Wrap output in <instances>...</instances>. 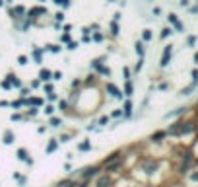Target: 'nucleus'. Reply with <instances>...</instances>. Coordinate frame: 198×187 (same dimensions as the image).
Returning a JSON list of instances; mask_svg holds the SVG:
<instances>
[{"mask_svg":"<svg viewBox=\"0 0 198 187\" xmlns=\"http://www.w3.org/2000/svg\"><path fill=\"white\" fill-rule=\"evenodd\" d=\"M99 171H101V166H90V168H86L82 171V181H90L91 177H97Z\"/></svg>","mask_w":198,"mask_h":187,"instance_id":"f257e3e1","label":"nucleus"},{"mask_svg":"<svg viewBox=\"0 0 198 187\" xmlns=\"http://www.w3.org/2000/svg\"><path fill=\"white\" fill-rule=\"evenodd\" d=\"M95 187H113V179L109 174H103L97 177V181H95Z\"/></svg>","mask_w":198,"mask_h":187,"instance_id":"f03ea898","label":"nucleus"},{"mask_svg":"<svg viewBox=\"0 0 198 187\" xmlns=\"http://www.w3.org/2000/svg\"><path fill=\"white\" fill-rule=\"evenodd\" d=\"M122 168V158L121 160H117V162H111V164H105V174H115V171H119Z\"/></svg>","mask_w":198,"mask_h":187,"instance_id":"7ed1b4c3","label":"nucleus"},{"mask_svg":"<svg viewBox=\"0 0 198 187\" xmlns=\"http://www.w3.org/2000/svg\"><path fill=\"white\" fill-rule=\"evenodd\" d=\"M157 166H159L157 162H153V160H148V162L144 164V170L148 171V174H152V171H156V170H157Z\"/></svg>","mask_w":198,"mask_h":187,"instance_id":"20e7f679","label":"nucleus"},{"mask_svg":"<svg viewBox=\"0 0 198 187\" xmlns=\"http://www.w3.org/2000/svg\"><path fill=\"white\" fill-rule=\"evenodd\" d=\"M121 154L122 152H111L105 160H103V164H111V162H117V160H121Z\"/></svg>","mask_w":198,"mask_h":187,"instance_id":"39448f33","label":"nucleus"},{"mask_svg":"<svg viewBox=\"0 0 198 187\" xmlns=\"http://www.w3.org/2000/svg\"><path fill=\"white\" fill-rule=\"evenodd\" d=\"M18 156H20V158H21V160H24V162H27V164H31V158L27 156V150H24V148H20V150H18Z\"/></svg>","mask_w":198,"mask_h":187,"instance_id":"423d86ee","label":"nucleus"},{"mask_svg":"<svg viewBox=\"0 0 198 187\" xmlns=\"http://www.w3.org/2000/svg\"><path fill=\"white\" fill-rule=\"evenodd\" d=\"M4 142H6V144H12V142H14V133L12 131H6L4 133Z\"/></svg>","mask_w":198,"mask_h":187,"instance_id":"0eeeda50","label":"nucleus"},{"mask_svg":"<svg viewBox=\"0 0 198 187\" xmlns=\"http://www.w3.org/2000/svg\"><path fill=\"white\" fill-rule=\"evenodd\" d=\"M56 146H58V140H56V139H53V140L49 142V146H47V152H49V154H51V152H55Z\"/></svg>","mask_w":198,"mask_h":187,"instance_id":"6e6552de","label":"nucleus"},{"mask_svg":"<svg viewBox=\"0 0 198 187\" xmlns=\"http://www.w3.org/2000/svg\"><path fill=\"white\" fill-rule=\"evenodd\" d=\"M107 90H109V92H111V94H113V96H115V98H121V92H119V90H117V88H115V86H113V84H107Z\"/></svg>","mask_w":198,"mask_h":187,"instance_id":"1a4fd4ad","label":"nucleus"},{"mask_svg":"<svg viewBox=\"0 0 198 187\" xmlns=\"http://www.w3.org/2000/svg\"><path fill=\"white\" fill-rule=\"evenodd\" d=\"M72 187H90V181H72Z\"/></svg>","mask_w":198,"mask_h":187,"instance_id":"9d476101","label":"nucleus"},{"mask_svg":"<svg viewBox=\"0 0 198 187\" xmlns=\"http://www.w3.org/2000/svg\"><path fill=\"white\" fill-rule=\"evenodd\" d=\"M130 113H132V103H130V102H126V103H124V115L128 117Z\"/></svg>","mask_w":198,"mask_h":187,"instance_id":"9b49d317","label":"nucleus"},{"mask_svg":"<svg viewBox=\"0 0 198 187\" xmlns=\"http://www.w3.org/2000/svg\"><path fill=\"white\" fill-rule=\"evenodd\" d=\"M27 103H31V105H41V103H43V99H39V98H31Z\"/></svg>","mask_w":198,"mask_h":187,"instance_id":"f8f14e48","label":"nucleus"},{"mask_svg":"<svg viewBox=\"0 0 198 187\" xmlns=\"http://www.w3.org/2000/svg\"><path fill=\"white\" fill-rule=\"evenodd\" d=\"M163 136H165V133H156V135L152 136V140H156V142H159V139H163Z\"/></svg>","mask_w":198,"mask_h":187,"instance_id":"ddd939ff","label":"nucleus"},{"mask_svg":"<svg viewBox=\"0 0 198 187\" xmlns=\"http://www.w3.org/2000/svg\"><path fill=\"white\" fill-rule=\"evenodd\" d=\"M78 148H80V150H90V148H91V144H90V142H82V144H80Z\"/></svg>","mask_w":198,"mask_h":187,"instance_id":"4468645a","label":"nucleus"},{"mask_svg":"<svg viewBox=\"0 0 198 187\" xmlns=\"http://www.w3.org/2000/svg\"><path fill=\"white\" fill-rule=\"evenodd\" d=\"M45 113H47V115H53V113H55V107H53V105H47V107H45Z\"/></svg>","mask_w":198,"mask_h":187,"instance_id":"2eb2a0df","label":"nucleus"},{"mask_svg":"<svg viewBox=\"0 0 198 187\" xmlns=\"http://www.w3.org/2000/svg\"><path fill=\"white\" fill-rule=\"evenodd\" d=\"M51 125H53V127H58V125H60V119L53 117V119H51Z\"/></svg>","mask_w":198,"mask_h":187,"instance_id":"dca6fc26","label":"nucleus"},{"mask_svg":"<svg viewBox=\"0 0 198 187\" xmlns=\"http://www.w3.org/2000/svg\"><path fill=\"white\" fill-rule=\"evenodd\" d=\"M109 123V117H101V121H99V125H107Z\"/></svg>","mask_w":198,"mask_h":187,"instance_id":"f3484780","label":"nucleus"},{"mask_svg":"<svg viewBox=\"0 0 198 187\" xmlns=\"http://www.w3.org/2000/svg\"><path fill=\"white\" fill-rule=\"evenodd\" d=\"M124 92H126V96H130V94H132V86L126 84V90H124Z\"/></svg>","mask_w":198,"mask_h":187,"instance_id":"a211bd4d","label":"nucleus"},{"mask_svg":"<svg viewBox=\"0 0 198 187\" xmlns=\"http://www.w3.org/2000/svg\"><path fill=\"white\" fill-rule=\"evenodd\" d=\"M21 119V115L20 113H16V115H12V121H20Z\"/></svg>","mask_w":198,"mask_h":187,"instance_id":"6ab92c4d","label":"nucleus"},{"mask_svg":"<svg viewBox=\"0 0 198 187\" xmlns=\"http://www.w3.org/2000/svg\"><path fill=\"white\" fill-rule=\"evenodd\" d=\"M27 115H31V117H33V115H37V109H27Z\"/></svg>","mask_w":198,"mask_h":187,"instance_id":"aec40b11","label":"nucleus"},{"mask_svg":"<svg viewBox=\"0 0 198 187\" xmlns=\"http://www.w3.org/2000/svg\"><path fill=\"white\" fill-rule=\"evenodd\" d=\"M121 113H122L121 109H117V111H113V117H121Z\"/></svg>","mask_w":198,"mask_h":187,"instance_id":"412c9836","label":"nucleus"}]
</instances>
